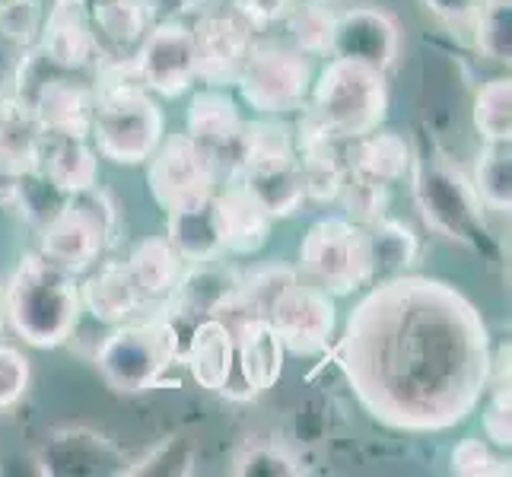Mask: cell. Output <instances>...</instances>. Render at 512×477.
I'll return each instance as SVG.
<instances>
[{"instance_id":"1","label":"cell","mask_w":512,"mask_h":477,"mask_svg":"<svg viewBox=\"0 0 512 477\" xmlns=\"http://www.w3.org/2000/svg\"><path fill=\"white\" fill-rule=\"evenodd\" d=\"M373 287L338 344L353 395L404 433H439L468 420L490 382L481 312L443 280L401 274Z\"/></svg>"},{"instance_id":"2","label":"cell","mask_w":512,"mask_h":477,"mask_svg":"<svg viewBox=\"0 0 512 477\" xmlns=\"http://www.w3.org/2000/svg\"><path fill=\"white\" fill-rule=\"evenodd\" d=\"M7 322L32 347H61L80 322V284L45 255H26L4 290Z\"/></svg>"},{"instance_id":"3","label":"cell","mask_w":512,"mask_h":477,"mask_svg":"<svg viewBox=\"0 0 512 477\" xmlns=\"http://www.w3.org/2000/svg\"><path fill=\"white\" fill-rule=\"evenodd\" d=\"M90 137L96 153L115 166H140L166 137V118L160 102L140 83L93 86Z\"/></svg>"},{"instance_id":"4","label":"cell","mask_w":512,"mask_h":477,"mask_svg":"<svg viewBox=\"0 0 512 477\" xmlns=\"http://www.w3.org/2000/svg\"><path fill=\"white\" fill-rule=\"evenodd\" d=\"M306 112H312L338 140H357L382 128L388 115L385 74L369 64L331 58L312 80Z\"/></svg>"},{"instance_id":"5","label":"cell","mask_w":512,"mask_h":477,"mask_svg":"<svg viewBox=\"0 0 512 477\" xmlns=\"http://www.w3.org/2000/svg\"><path fill=\"white\" fill-rule=\"evenodd\" d=\"M179 360L182 338L179 325L169 315L115 325V331L102 341L96 353L102 379L118 395H140L147 388H156Z\"/></svg>"},{"instance_id":"6","label":"cell","mask_w":512,"mask_h":477,"mask_svg":"<svg viewBox=\"0 0 512 477\" xmlns=\"http://www.w3.org/2000/svg\"><path fill=\"white\" fill-rule=\"evenodd\" d=\"M42 252L67 274H83L118 236V207L99 185L70 194L64 207L42 229Z\"/></svg>"},{"instance_id":"7","label":"cell","mask_w":512,"mask_h":477,"mask_svg":"<svg viewBox=\"0 0 512 477\" xmlns=\"http://www.w3.org/2000/svg\"><path fill=\"white\" fill-rule=\"evenodd\" d=\"M408 175H414V198L430 229L465 245H474L484 236V204L478 191L443 153H414Z\"/></svg>"},{"instance_id":"8","label":"cell","mask_w":512,"mask_h":477,"mask_svg":"<svg viewBox=\"0 0 512 477\" xmlns=\"http://www.w3.org/2000/svg\"><path fill=\"white\" fill-rule=\"evenodd\" d=\"M312 80V61L299 48L284 42H252L236 90L258 115H290L306 109Z\"/></svg>"},{"instance_id":"9","label":"cell","mask_w":512,"mask_h":477,"mask_svg":"<svg viewBox=\"0 0 512 477\" xmlns=\"http://www.w3.org/2000/svg\"><path fill=\"white\" fill-rule=\"evenodd\" d=\"M299 274L331 296L369 287L366 229L341 217L315 220L299 242Z\"/></svg>"},{"instance_id":"10","label":"cell","mask_w":512,"mask_h":477,"mask_svg":"<svg viewBox=\"0 0 512 477\" xmlns=\"http://www.w3.org/2000/svg\"><path fill=\"white\" fill-rule=\"evenodd\" d=\"M223 185L217 156L188 134L163 137L147 159V188L156 207L172 210L207 204Z\"/></svg>"},{"instance_id":"11","label":"cell","mask_w":512,"mask_h":477,"mask_svg":"<svg viewBox=\"0 0 512 477\" xmlns=\"http://www.w3.org/2000/svg\"><path fill=\"white\" fill-rule=\"evenodd\" d=\"M268 322L277 331V338L284 341L287 353H293V357H319L334 338L338 309H334L331 293L309 284V280H296L271 306Z\"/></svg>"},{"instance_id":"12","label":"cell","mask_w":512,"mask_h":477,"mask_svg":"<svg viewBox=\"0 0 512 477\" xmlns=\"http://www.w3.org/2000/svg\"><path fill=\"white\" fill-rule=\"evenodd\" d=\"M134 58L140 70V83L163 99H179L198 83L191 26L175 20V16L150 26Z\"/></svg>"},{"instance_id":"13","label":"cell","mask_w":512,"mask_h":477,"mask_svg":"<svg viewBox=\"0 0 512 477\" xmlns=\"http://www.w3.org/2000/svg\"><path fill=\"white\" fill-rule=\"evenodd\" d=\"M194 39V67L204 86H220L229 90L236 86L245 58L252 51V29L245 26L236 13H204L191 26Z\"/></svg>"},{"instance_id":"14","label":"cell","mask_w":512,"mask_h":477,"mask_svg":"<svg viewBox=\"0 0 512 477\" xmlns=\"http://www.w3.org/2000/svg\"><path fill=\"white\" fill-rule=\"evenodd\" d=\"M93 83H83L67 70L51 67L39 80L23 109L35 118L42 134H70V137H90L93 121Z\"/></svg>"},{"instance_id":"15","label":"cell","mask_w":512,"mask_h":477,"mask_svg":"<svg viewBox=\"0 0 512 477\" xmlns=\"http://www.w3.org/2000/svg\"><path fill=\"white\" fill-rule=\"evenodd\" d=\"M35 48L42 51L51 67L67 70V74L93 70L99 61V39L83 0H51Z\"/></svg>"},{"instance_id":"16","label":"cell","mask_w":512,"mask_h":477,"mask_svg":"<svg viewBox=\"0 0 512 477\" xmlns=\"http://www.w3.org/2000/svg\"><path fill=\"white\" fill-rule=\"evenodd\" d=\"M401 35L398 23L385 10L376 7H350L338 13L331 35V58L369 64L388 74L392 64L398 61Z\"/></svg>"},{"instance_id":"17","label":"cell","mask_w":512,"mask_h":477,"mask_svg":"<svg viewBox=\"0 0 512 477\" xmlns=\"http://www.w3.org/2000/svg\"><path fill=\"white\" fill-rule=\"evenodd\" d=\"M293 140H296V166L306 188V201L334 204L347 172V159L338 147L341 140L312 112H303L299 125L293 128Z\"/></svg>"},{"instance_id":"18","label":"cell","mask_w":512,"mask_h":477,"mask_svg":"<svg viewBox=\"0 0 512 477\" xmlns=\"http://www.w3.org/2000/svg\"><path fill=\"white\" fill-rule=\"evenodd\" d=\"M39 471L55 477H93V474H121L125 458L105 436L83 430V427H64L55 430L39 452Z\"/></svg>"},{"instance_id":"19","label":"cell","mask_w":512,"mask_h":477,"mask_svg":"<svg viewBox=\"0 0 512 477\" xmlns=\"http://www.w3.org/2000/svg\"><path fill=\"white\" fill-rule=\"evenodd\" d=\"M214 214L223 255L252 258L271 239L274 217L264 210L239 179H226L214 194Z\"/></svg>"},{"instance_id":"20","label":"cell","mask_w":512,"mask_h":477,"mask_svg":"<svg viewBox=\"0 0 512 477\" xmlns=\"http://www.w3.org/2000/svg\"><path fill=\"white\" fill-rule=\"evenodd\" d=\"M233 328L236 338V366L242 373V382L252 395L271 392L284 376L287 347L277 338L268 318L261 315H239Z\"/></svg>"},{"instance_id":"21","label":"cell","mask_w":512,"mask_h":477,"mask_svg":"<svg viewBox=\"0 0 512 477\" xmlns=\"http://www.w3.org/2000/svg\"><path fill=\"white\" fill-rule=\"evenodd\" d=\"M242 125L245 118L239 112V102L229 96V90H220V86H204V90L191 96L185 109V134L217 156L223 179H226L223 153L236 159V140Z\"/></svg>"},{"instance_id":"22","label":"cell","mask_w":512,"mask_h":477,"mask_svg":"<svg viewBox=\"0 0 512 477\" xmlns=\"http://www.w3.org/2000/svg\"><path fill=\"white\" fill-rule=\"evenodd\" d=\"M182 360L191 379L207 392H226L236 369V338L229 322L220 315H204L191 328L188 344L182 347Z\"/></svg>"},{"instance_id":"23","label":"cell","mask_w":512,"mask_h":477,"mask_svg":"<svg viewBox=\"0 0 512 477\" xmlns=\"http://www.w3.org/2000/svg\"><path fill=\"white\" fill-rule=\"evenodd\" d=\"M90 23L99 39V55L134 58L153 26L150 0H86Z\"/></svg>"},{"instance_id":"24","label":"cell","mask_w":512,"mask_h":477,"mask_svg":"<svg viewBox=\"0 0 512 477\" xmlns=\"http://www.w3.org/2000/svg\"><path fill=\"white\" fill-rule=\"evenodd\" d=\"M80 306L90 312L102 325H125L144 309L147 303L140 299L134 280L128 274L125 261H105L99 271L80 284Z\"/></svg>"},{"instance_id":"25","label":"cell","mask_w":512,"mask_h":477,"mask_svg":"<svg viewBox=\"0 0 512 477\" xmlns=\"http://www.w3.org/2000/svg\"><path fill=\"white\" fill-rule=\"evenodd\" d=\"M39 169L51 185L70 198V194H80L99 182V153L90 147V137L45 134Z\"/></svg>"},{"instance_id":"26","label":"cell","mask_w":512,"mask_h":477,"mask_svg":"<svg viewBox=\"0 0 512 477\" xmlns=\"http://www.w3.org/2000/svg\"><path fill=\"white\" fill-rule=\"evenodd\" d=\"M125 264H128V274L134 280L140 299H144L147 306L169 303V296L179 287V277L185 271L182 255L172 249V242L166 236H150L144 242H137Z\"/></svg>"},{"instance_id":"27","label":"cell","mask_w":512,"mask_h":477,"mask_svg":"<svg viewBox=\"0 0 512 477\" xmlns=\"http://www.w3.org/2000/svg\"><path fill=\"white\" fill-rule=\"evenodd\" d=\"M236 287H239V274L220 268L217 258H210V261H194L191 268L185 264L179 287H175L169 299L172 306H179L182 312L191 315H223L233 306Z\"/></svg>"},{"instance_id":"28","label":"cell","mask_w":512,"mask_h":477,"mask_svg":"<svg viewBox=\"0 0 512 477\" xmlns=\"http://www.w3.org/2000/svg\"><path fill=\"white\" fill-rule=\"evenodd\" d=\"M350 153L344 156L350 169H357L369 179H379L385 185L401 182L411 172L414 163V147L408 144V137L398 131L376 128L357 140H350Z\"/></svg>"},{"instance_id":"29","label":"cell","mask_w":512,"mask_h":477,"mask_svg":"<svg viewBox=\"0 0 512 477\" xmlns=\"http://www.w3.org/2000/svg\"><path fill=\"white\" fill-rule=\"evenodd\" d=\"M366 229V261H369V287L408 274V268L420 255V242L411 233V226L401 220L382 217Z\"/></svg>"},{"instance_id":"30","label":"cell","mask_w":512,"mask_h":477,"mask_svg":"<svg viewBox=\"0 0 512 477\" xmlns=\"http://www.w3.org/2000/svg\"><path fill=\"white\" fill-rule=\"evenodd\" d=\"M236 179L274 220H287L306 204V188H303V179H299L296 163L242 169L236 172Z\"/></svg>"},{"instance_id":"31","label":"cell","mask_w":512,"mask_h":477,"mask_svg":"<svg viewBox=\"0 0 512 477\" xmlns=\"http://www.w3.org/2000/svg\"><path fill=\"white\" fill-rule=\"evenodd\" d=\"M166 239L172 249L182 255L185 264L194 261H210L223 255L220 245V229H217V214H214V198L198 207L172 210L166 214Z\"/></svg>"},{"instance_id":"32","label":"cell","mask_w":512,"mask_h":477,"mask_svg":"<svg viewBox=\"0 0 512 477\" xmlns=\"http://www.w3.org/2000/svg\"><path fill=\"white\" fill-rule=\"evenodd\" d=\"M334 20H338V13L331 10L328 0H293L290 13L284 16L290 45L309 58H328Z\"/></svg>"},{"instance_id":"33","label":"cell","mask_w":512,"mask_h":477,"mask_svg":"<svg viewBox=\"0 0 512 477\" xmlns=\"http://www.w3.org/2000/svg\"><path fill=\"white\" fill-rule=\"evenodd\" d=\"M296 280H299V271L287 268V264H264V268H255L252 274L239 277L236 299L226 312L268 318L271 306L296 284Z\"/></svg>"},{"instance_id":"34","label":"cell","mask_w":512,"mask_h":477,"mask_svg":"<svg viewBox=\"0 0 512 477\" xmlns=\"http://www.w3.org/2000/svg\"><path fill=\"white\" fill-rule=\"evenodd\" d=\"M474 191L484 207L497 210V214H509L512 210V156L509 144H484L474 163Z\"/></svg>"},{"instance_id":"35","label":"cell","mask_w":512,"mask_h":477,"mask_svg":"<svg viewBox=\"0 0 512 477\" xmlns=\"http://www.w3.org/2000/svg\"><path fill=\"white\" fill-rule=\"evenodd\" d=\"M474 128L484 144H509L512 140V80L493 77L474 96Z\"/></svg>"},{"instance_id":"36","label":"cell","mask_w":512,"mask_h":477,"mask_svg":"<svg viewBox=\"0 0 512 477\" xmlns=\"http://www.w3.org/2000/svg\"><path fill=\"white\" fill-rule=\"evenodd\" d=\"M338 201L344 207L347 220L360 223V226H369V223L388 217V204H392V185H385L379 179H369V175H363V172L347 166Z\"/></svg>"},{"instance_id":"37","label":"cell","mask_w":512,"mask_h":477,"mask_svg":"<svg viewBox=\"0 0 512 477\" xmlns=\"http://www.w3.org/2000/svg\"><path fill=\"white\" fill-rule=\"evenodd\" d=\"M474 32H478V48L490 61H500V64L512 61V7H509V0H484L478 16H474Z\"/></svg>"},{"instance_id":"38","label":"cell","mask_w":512,"mask_h":477,"mask_svg":"<svg viewBox=\"0 0 512 477\" xmlns=\"http://www.w3.org/2000/svg\"><path fill=\"white\" fill-rule=\"evenodd\" d=\"M45 10L48 7H42V0H10L0 7V45L16 51L35 48L42 35Z\"/></svg>"},{"instance_id":"39","label":"cell","mask_w":512,"mask_h":477,"mask_svg":"<svg viewBox=\"0 0 512 477\" xmlns=\"http://www.w3.org/2000/svg\"><path fill=\"white\" fill-rule=\"evenodd\" d=\"M233 474H239V477H296V474H303V465H299V458L290 455L284 446L255 443V446H245L233 458Z\"/></svg>"},{"instance_id":"40","label":"cell","mask_w":512,"mask_h":477,"mask_svg":"<svg viewBox=\"0 0 512 477\" xmlns=\"http://www.w3.org/2000/svg\"><path fill=\"white\" fill-rule=\"evenodd\" d=\"M194 471V449L188 439L182 436H169L163 439L160 446H153L140 462L134 465H125L121 474H131V477H140V474H163V477H182V474H191Z\"/></svg>"},{"instance_id":"41","label":"cell","mask_w":512,"mask_h":477,"mask_svg":"<svg viewBox=\"0 0 512 477\" xmlns=\"http://www.w3.org/2000/svg\"><path fill=\"white\" fill-rule=\"evenodd\" d=\"M449 468H452V474H462V477H503V474H509L506 458L493 455L487 439H478V436H468L452 449Z\"/></svg>"},{"instance_id":"42","label":"cell","mask_w":512,"mask_h":477,"mask_svg":"<svg viewBox=\"0 0 512 477\" xmlns=\"http://www.w3.org/2000/svg\"><path fill=\"white\" fill-rule=\"evenodd\" d=\"M29 360L23 350L10 344H0V411L20 404L23 395L29 392Z\"/></svg>"},{"instance_id":"43","label":"cell","mask_w":512,"mask_h":477,"mask_svg":"<svg viewBox=\"0 0 512 477\" xmlns=\"http://www.w3.org/2000/svg\"><path fill=\"white\" fill-rule=\"evenodd\" d=\"M233 7L239 20L255 32V29H268L274 23H284L293 0H233Z\"/></svg>"},{"instance_id":"44","label":"cell","mask_w":512,"mask_h":477,"mask_svg":"<svg viewBox=\"0 0 512 477\" xmlns=\"http://www.w3.org/2000/svg\"><path fill=\"white\" fill-rule=\"evenodd\" d=\"M423 4H427L433 16H439V20H446V23H468L478 16L484 0H423Z\"/></svg>"},{"instance_id":"45","label":"cell","mask_w":512,"mask_h":477,"mask_svg":"<svg viewBox=\"0 0 512 477\" xmlns=\"http://www.w3.org/2000/svg\"><path fill=\"white\" fill-rule=\"evenodd\" d=\"M7 325V306H4V293H0V331Z\"/></svg>"},{"instance_id":"46","label":"cell","mask_w":512,"mask_h":477,"mask_svg":"<svg viewBox=\"0 0 512 477\" xmlns=\"http://www.w3.org/2000/svg\"><path fill=\"white\" fill-rule=\"evenodd\" d=\"M7 102H10V96H4V90H0V118L7 112Z\"/></svg>"},{"instance_id":"47","label":"cell","mask_w":512,"mask_h":477,"mask_svg":"<svg viewBox=\"0 0 512 477\" xmlns=\"http://www.w3.org/2000/svg\"><path fill=\"white\" fill-rule=\"evenodd\" d=\"M4 4H10V0H0V7H4Z\"/></svg>"},{"instance_id":"48","label":"cell","mask_w":512,"mask_h":477,"mask_svg":"<svg viewBox=\"0 0 512 477\" xmlns=\"http://www.w3.org/2000/svg\"><path fill=\"white\" fill-rule=\"evenodd\" d=\"M83 4H86V0H83Z\"/></svg>"}]
</instances>
